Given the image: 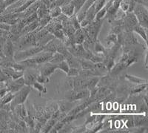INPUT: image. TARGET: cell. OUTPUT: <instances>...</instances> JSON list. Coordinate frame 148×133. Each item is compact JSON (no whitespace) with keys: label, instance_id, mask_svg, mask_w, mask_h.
<instances>
[{"label":"cell","instance_id":"obj_1","mask_svg":"<svg viewBox=\"0 0 148 133\" xmlns=\"http://www.w3.org/2000/svg\"><path fill=\"white\" fill-rule=\"evenodd\" d=\"M42 51H43V47L42 46H32L31 48L25 49V50H19V51H15L13 56V59L14 61L17 63V62L32 57Z\"/></svg>","mask_w":148,"mask_h":133},{"label":"cell","instance_id":"obj_2","mask_svg":"<svg viewBox=\"0 0 148 133\" xmlns=\"http://www.w3.org/2000/svg\"><path fill=\"white\" fill-rule=\"evenodd\" d=\"M30 91H31V86L25 85L22 88H21L19 91H16V93H14V98L10 103H11V109H14L17 105L24 103L25 100H27Z\"/></svg>","mask_w":148,"mask_h":133},{"label":"cell","instance_id":"obj_3","mask_svg":"<svg viewBox=\"0 0 148 133\" xmlns=\"http://www.w3.org/2000/svg\"><path fill=\"white\" fill-rule=\"evenodd\" d=\"M133 11H134L133 14L137 18L139 24L144 28H147L148 14L147 8L144 7L141 4L139 3L136 5L134 9H133Z\"/></svg>","mask_w":148,"mask_h":133},{"label":"cell","instance_id":"obj_4","mask_svg":"<svg viewBox=\"0 0 148 133\" xmlns=\"http://www.w3.org/2000/svg\"><path fill=\"white\" fill-rule=\"evenodd\" d=\"M89 97H90V91L87 89L77 90V91L71 89L69 95L67 97V100L70 102H74L80 100H85Z\"/></svg>","mask_w":148,"mask_h":133},{"label":"cell","instance_id":"obj_5","mask_svg":"<svg viewBox=\"0 0 148 133\" xmlns=\"http://www.w3.org/2000/svg\"><path fill=\"white\" fill-rule=\"evenodd\" d=\"M24 86V79H23V77H21L18 79H13L12 80L10 81L7 83V89L11 92L14 94V93H16V91H19Z\"/></svg>","mask_w":148,"mask_h":133},{"label":"cell","instance_id":"obj_6","mask_svg":"<svg viewBox=\"0 0 148 133\" xmlns=\"http://www.w3.org/2000/svg\"><path fill=\"white\" fill-rule=\"evenodd\" d=\"M42 65L41 68H39V72L41 74L46 76V77H50L53 73H54L56 69H57L56 64L51 63L49 62L43 63Z\"/></svg>","mask_w":148,"mask_h":133},{"label":"cell","instance_id":"obj_7","mask_svg":"<svg viewBox=\"0 0 148 133\" xmlns=\"http://www.w3.org/2000/svg\"><path fill=\"white\" fill-rule=\"evenodd\" d=\"M2 52H3L5 57L13 59V56L14 54V47L11 39H7L6 42H5L3 47H2Z\"/></svg>","mask_w":148,"mask_h":133},{"label":"cell","instance_id":"obj_8","mask_svg":"<svg viewBox=\"0 0 148 133\" xmlns=\"http://www.w3.org/2000/svg\"><path fill=\"white\" fill-rule=\"evenodd\" d=\"M132 31L136 32L139 35L141 36L142 39L145 40V42H147V28H144L141 25H140L139 24H137L133 27Z\"/></svg>","mask_w":148,"mask_h":133},{"label":"cell","instance_id":"obj_9","mask_svg":"<svg viewBox=\"0 0 148 133\" xmlns=\"http://www.w3.org/2000/svg\"><path fill=\"white\" fill-rule=\"evenodd\" d=\"M36 75L37 74H33L30 73L23 74V79L24 81V85L29 86H32V85L34 83V82L36 81Z\"/></svg>","mask_w":148,"mask_h":133},{"label":"cell","instance_id":"obj_10","mask_svg":"<svg viewBox=\"0 0 148 133\" xmlns=\"http://www.w3.org/2000/svg\"><path fill=\"white\" fill-rule=\"evenodd\" d=\"M58 109L61 112L68 113L72 108V102L68 100H62L58 103Z\"/></svg>","mask_w":148,"mask_h":133},{"label":"cell","instance_id":"obj_11","mask_svg":"<svg viewBox=\"0 0 148 133\" xmlns=\"http://www.w3.org/2000/svg\"><path fill=\"white\" fill-rule=\"evenodd\" d=\"M56 42H57V40L55 37L54 39H53L52 40L47 42L45 46H43V51L51 52L53 54L56 52Z\"/></svg>","mask_w":148,"mask_h":133},{"label":"cell","instance_id":"obj_12","mask_svg":"<svg viewBox=\"0 0 148 133\" xmlns=\"http://www.w3.org/2000/svg\"><path fill=\"white\" fill-rule=\"evenodd\" d=\"M73 41L75 44H82L84 40V34L82 31V28H79L75 31L73 35Z\"/></svg>","mask_w":148,"mask_h":133},{"label":"cell","instance_id":"obj_13","mask_svg":"<svg viewBox=\"0 0 148 133\" xmlns=\"http://www.w3.org/2000/svg\"><path fill=\"white\" fill-rule=\"evenodd\" d=\"M61 14H65V16L70 17L74 14V6L71 3H68L65 5L62 8H61Z\"/></svg>","mask_w":148,"mask_h":133},{"label":"cell","instance_id":"obj_14","mask_svg":"<svg viewBox=\"0 0 148 133\" xmlns=\"http://www.w3.org/2000/svg\"><path fill=\"white\" fill-rule=\"evenodd\" d=\"M105 41H106L107 46L108 48L112 47L118 42V35L116 33H110L107 37V38L105 39Z\"/></svg>","mask_w":148,"mask_h":133},{"label":"cell","instance_id":"obj_15","mask_svg":"<svg viewBox=\"0 0 148 133\" xmlns=\"http://www.w3.org/2000/svg\"><path fill=\"white\" fill-rule=\"evenodd\" d=\"M57 120L53 119V118H49V120L47 121H46V123L44 124V126H42V128L41 129L40 132H49L50 130L53 128V126H54V124L57 122Z\"/></svg>","mask_w":148,"mask_h":133},{"label":"cell","instance_id":"obj_16","mask_svg":"<svg viewBox=\"0 0 148 133\" xmlns=\"http://www.w3.org/2000/svg\"><path fill=\"white\" fill-rule=\"evenodd\" d=\"M93 46H94V52L96 53V55H100L99 56L101 57L102 56V55H105V53H106V48L100 43L99 40H97L94 42V45H93Z\"/></svg>","mask_w":148,"mask_h":133},{"label":"cell","instance_id":"obj_17","mask_svg":"<svg viewBox=\"0 0 148 133\" xmlns=\"http://www.w3.org/2000/svg\"><path fill=\"white\" fill-rule=\"evenodd\" d=\"M65 60V57L64 55H61V53L59 52H55L53 54L52 57H51V59L49 60V63H53V64H57V63H60V62Z\"/></svg>","mask_w":148,"mask_h":133},{"label":"cell","instance_id":"obj_18","mask_svg":"<svg viewBox=\"0 0 148 133\" xmlns=\"http://www.w3.org/2000/svg\"><path fill=\"white\" fill-rule=\"evenodd\" d=\"M78 62L80 64V68L82 69H92L94 68L95 63L85 59H78Z\"/></svg>","mask_w":148,"mask_h":133},{"label":"cell","instance_id":"obj_19","mask_svg":"<svg viewBox=\"0 0 148 133\" xmlns=\"http://www.w3.org/2000/svg\"><path fill=\"white\" fill-rule=\"evenodd\" d=\"M125 78L130 82L135 83V84H141V83H147V80L145 79L140 78V77H136V76L130 75V74H126Z\"/></svg>","mask_w":148,"mask_h":133},{"label":"cell","instance_id":"obj_20","mask_svg":"<svg viewBox=\"0 0 148 133\" xmlns=\"http://www.w3.org/2000/svg\"><path fill=\"white\" fill-rule=\"evenodd\" d=\"M100 77H89L88 81H87V89L91 91V90L93 89L96 86H97L98 83L100 80Z\"/></svg>","mask_w":148,"mask_h":133},{"label":"cell","instance_id":"obj_21","mask_svg":"<svg viewBox=\"0 0 148 133\" xmlns=\"http://www.w3.org/2000/svg\"><path fill=\"white\" fill-rule=\"evenodd\" d=\"M14 94H13L11 91H9V92L6 93L5 95H4L3 97L0 98V107H2V106L5 105V104L11 103V100H12L13 98H14Z\"/></svg>","mask_w":148,"mask_h":133},{"label":"cell","instance_id":"obj_22","mask_svg":"<svg viewBox=\"0 0 148 133\" xmlns=\"http://www.w3.org/2000/svg\"><path fill=\"white\" fill-rule=\"evenodd\" d=\"M126 67L124 65V64L123 63H116L115 65H113V67L112 68V69L110 70V72H111L112 75H117L118 73H120L123 69H124Z\"/></svg>","mask_w":148,"mask_h":133},{"label":"cell","instance_id":"obj_23","mask_svg":"<svg viewBox=\"0 0 148 133\" xmlns=\"http://www.w3.org/2000/svg\"><path fill=\"white\" fill-rule=\"evenodd\" d=\"M147 87V83H141V84H136V86L132 87L130 90L131 94H137V93H140L145 90Z\"/></svg>","mask_w":148,"mask_h":133},{"label":"cell","instance_id":"obj_24","mask_svg":"<svg viewBox=\"0 0 148 133\" xmlns=\"http://www.w3.org/2000/svg\"><path fill=\"white\" fill-rule=\"evenodd\" d=\"M86 0H72L70 3L74 6V14H76L81 9Z\"/></svg>","mask_w":148,"mask_h":133},{"label":"cell","instance_id":"obj_25","mask_svg":"<svg viewBox=\"0 0 148 133\" xmlns=\"http://www.w3.org/2000/svg\"><path fill=\"white\" fill-rule=\"evenodd\" d=\"M94 68H96V70H98L100 73H101L104 75L105 74L107 73V69L106 68V65L102 63V62H99V63H95Z\"/></svg>","mask_w":148,"mask_h":133},{"label":"cell","instance_id":"obj_26","mask_svg":"<svg viewBox=\"0 0 148 133\" xmlns=\"http://www.w3.org/2000/svg\"><path fill=\"white\" fill-rule=\"evenodd\" d=\"M56 68H59L60 70L65 72L66 74L68 73V70H69V68H70V66H69V65H68V63H67L65 60H63V61L57 63V64H56Z\"/></svg>","mask_w":148,"mask_h":133},{"label":"cell","instance_id":"obj_27","mask_svg":"<svg viewBox=\"0 0 148 133\" xmlns=\"http://www.w3.org/2000/svg\"><path fill=\"white\" fill-rule=\"evenodd\" d=\"M53 36L56 37V39H59V40H60L61 41H62L63 42H65L66 37H65V33L63 32L62 29H58V30H56L53 32Z\"/></svg>","mask_w":148,"mask_h":133},{"label":"cell","instance_id":"obj_28","mask_svg":"<svg viewBox=\"0 0 148 133\" xmlns=\"http://www.w3.org/2000/svg\"><path fill=\"white\" fill-rule=\"evenodd\" d=\"M60 14H61V10L60 7H54L53 8H52L50 13H49V15L51 16V17L52 18H56L57 16H59Z\"/></svg>","mask_w":148,"mask_h":133},{"label":"cell","instance_id":"obj_29","mask_svg":"<svg viewBox=\"0 0 148 133\" xmlns=\"http://www.w3.org/2000/svg\"><path fill=\"white\" fill-rule=\"evenodd\" d=\"M32 86H33V87L35 89H36L37 91H39V93H46L47 92V90H46L45 87V86H44L42 83H38L37 81L34 82V83L32 85Z\"/></svg>","mask_w":148,"mask_h":133},{"label":"cell","instance_id":"obj_30","mask_svg":"<svg viewBox=\"0 0 148 133\" xmlns=\"http://www.w3.org/2000/svg\"><path fill=\"white\" fill-rule=\"evenodd\" d=\"M79 70L80 68H70L68 70V77H75L78 76L79 74Z\"/></svg>","mask_w":148,"mask_h":133},{"label":"cell","instance_id":"obj_31","mask_svg":"<svg viewBox=\"0 0 148 133\" xmlns=\"http://www.w3.org/2000/svg\"><path fill=\"white\" fill-rule=\"evenodd\" d=\"M105 2L106 0H96L94 2L95 4V11H96V14L99 11L100 9L105 5Z\"/></svg>","mask_w":148,"mask_h":133},{"label":"cell","instance_id":"obj_32","mask_svg":"<svg viewBox=\"0 0 148 133\" xmlns=\"http://www.w3.org/2000/svg\"><path fill=\"white\" fill-rule=\"evenodd\" d=\"M36 81L38 83H40L42 84H45L49 82V77H46L45 75H42L41 74L36 75Z\"/></svg>","mask_w":148,"mask_h":133},{"label":"cell","instance_id":"obj_33","mask_svg":"<svg viewBox=\"0 0 148 133\" xmlns=\"http://www.w3.org/2000/svg\"><path fill=\"white\" fill-rule=\"evenodd\" d=\"M86 130H87V128H86L85 125L84 126H77V127L73 128L72 129L71 132H78V133H82V132H86Z\"/></svg>","mask_w":148,"mask_h":133},{"label":"cell","instance_id":"obj_34","mask_svg":"<svg viewBox=\"0 0 148 133\" xmlns=\"http://www.w3.org/2000/svg\"><path fill=\"white\" fill-rule=\"evenodd\" d=\"M7 89H3L0 90V98H2V97H3L4 95H5L6 93H7Z\"/></svg>","mask_w":148,"mask_h":133},{"label":"cell","instance_id":"obj_35","mask_svg":"<svg viewBox=\"0 0 148 133\" xmlns=\"http://www.w3.org/2000/svg\"><path fill=\"white\" fill-rule=\"evenodd\" d=\"M145 65L146 68H147V53L145 54Z\"/></svg>","mask_w":148,"mask_h":133},{"label":"cell","instance_id":"obj_36","mask_svg":"<svg viewBox=\"0 0 148 133\" xmlns=\"http://www.w3.org/2000/svg\"><path fill=\"white\" fill-rule=\"evenodd\" d=\"M0 55L2 57H5V56H4L3 55V52H2V46L1 44H0Z\"/></svg>","mask_w":148,"mask_h":133},{"label":"cell","instance_id":"obj_37","mask_svg":"<svg viewBox=\"0 0 148 133\" xmlns=\"http://www.w3.org/2000/svg\"><path fill=\"white\" fill-rule=\"evenodd\" d=\"M127 1H129V0H127Z\"/></svg>","mask_w":148,"mask_h":133}]
</instances>
